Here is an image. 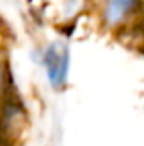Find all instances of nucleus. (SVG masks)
<instances>
[{
	"instance_id": "1",
	"label": "nucleus",
	"mask_w": 144,
	"mask_h": 146,
	"mask_svg": "<svg viewBox=\"0 0 144 146\" xmlns=\"http://www.w3.org/2000/svg\"><path fill=\"white\" fill-rule=\"evenodd\" d=\"M44 66L53 87L59 88L66 82L68 75V51L61 44H51L44 53Z\"/></svg>"
},
{
	"instance_id": "2",
	"label": "nucleus",
	"mask_w": 144,
	"mask_h": 146,
	"mask_svg": "<svg viewBox=\"0 0 144 146\" xmlns=\"http://www.w3.org/2000/svg\"><path fill=\"white\" fill-rule=\"evenodd\" d=\"M136 0H107L105 3V21L108 24H119L132 10Z\"/></svg>"
},
{
	"instance_id": "3",
	"label": "nucleus",
	"mask_w": 144,
	"mask_h": 146,
	"mask_svg": "<svg viewBox=\"0 0 144 146\" xmlns=\"http://www.w3.org/2000/svg\"><path fill=\"white\" fill-rule=\"evenodd\" d=\"M0 80H2V75H0Z\"/></svg>"
}]
</instances>
